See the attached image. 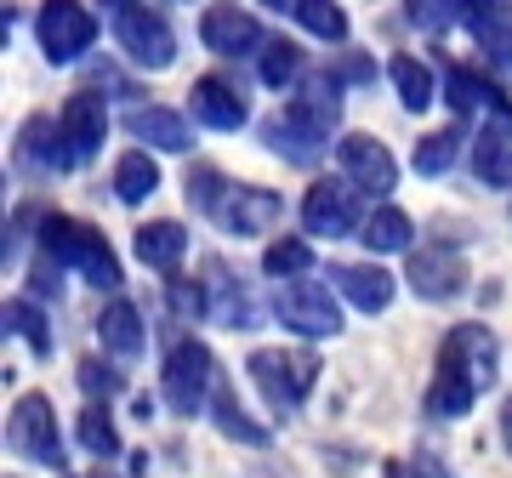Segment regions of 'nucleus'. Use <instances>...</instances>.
<instances>
[{
	"label": "nucleus",
	"instance_id": "nucleus-1",
	"mask_svg": "<svg viewBox=\"0 0 512 478\" xmlns=\"http://www.w3.org/2000/svg\"><path fill=\"white\" fill-rule=\"evenodd\" d=\"M336 120H342V86H336V74H308L291 92L285 114L268 120V148L296 160V166H308V160H319V148L330 143Z\"/></svg>",
	"mask_w": 512,
	"mask_h": 478
},
{
	"label": "nucleus",
	"instance_id": "nucleus-2",
	"mask_svg": "<svg viewBox=\"0 0 512 478\" xmlns=\"http://www.w3.org/2000/svg\"><path fill=\"white\" fill-rule=\"evenodd\" d=\"M40 257H52L57 268H74V274L97 285V291H120V262H114L109 239L97 234L92 222L74 217H46L40 222Z\"/></svg>",
	"mask_w": 512,
	"mask_h": 478
},
{
	"label": "nucleus",
	"instance_id": "nucleus-3",
	"mask_svg": "<svg viewBox=\"0 0 512 478\" xmlns=\"http://www.w3.org/2000/svg\"><path fill=\"white\" fill-rule=\"evenodd\" d=\"M245 370H251L256 393H262L279 416H291V410L308 399V387L319 382V353H308V348H256Z\"/></svg>",
	"mask_w": 512,
	"mask_h": 478
},
{
	"label": "nucleus",
	"instance_id": "nucleus-4",
	"mask_svg": "<svg viewBox=\"0 0 512 478\" xmlns=\"http://www.w3.org/2000/svg\"><path fill=\"white\" fill-rule=\"evenodd\" d=\"M211 393H217V359L205 342H177V348L165 353V370H160V399L177 416H200L211 410Z\"/></svg>",
	"mask_w": 512,
	"mask_h": 478
},
{
	"label": "nucleus",
	"instance_id": "nucleus-5",
	"mask_svg": "<svg viewBox=\"0 0 512 478\" xmlns=\"http://www.w3.org/2000/svg\"><path fill=\"white\" fill-rule=\"evenodd\" d=\"M6 444H12L23 461L57 467V473H63V461H69V444H63V427H57V410L46 405V393H23L18 405H12V416H6Z\"/></svg>",
	"mask_w": 512,
	"mask_h": 478
},
{
	"label": "nucleus",
	"instance_id": "nucleus-6",
	"mask_svg": "<svg viewBox=\"0 0 512 478\" xmlns=\"http://www.w3.org/2000/svg\"><path fill=\"white\" fill-rule=\"evenodd\" d=\"M365 205H359V188L348 177H319V183L302 194V228L313 239H342V234H359L365 228Z\"/></svg>",
	"mask_w": 512,
	"mask_h": 478
},
{
	"label": "nucleus",
	"instance_id": "nucleus-7",
	"mask_svg": "<svg viewBox=\"0 0 512 478\" xmlns=\"http://www.w3.org/2000/svg\"><path fill=\"white\" fill-rule=\"evenodd\" d=\"M274 313H279V325H285V331L308 336V342L342 331V302H336L330 285H319V279H291V285H279Z\"/></svg>",
	"mask_w": 512,
	"mask_h": 478
},
{
	"label": "nucleus",
	"instance_id": "nucleus-8",
	"mask_svg": "<svg viewBox=\"0 0 512 478\" xmlns=\"http://www.w3.org/2000/svg\"><path fill=\"white\" fill-rule=\"evenodd\" d=\"M35 40H40V52H46V63H74V57L92 52L97 18L80 0H46L35 18Z\"/></svg>",
	"mask_w": 512,
	"mask_h": 478
},
{
	"label": "nucleus",
	"instance_id": "nucleus-9",
	"mask_svg": "<svg viewBox=\"0 0 512 478\" xmlns=\"http://www.w3.org/2000/svg\"><path fill=\"white\" fill-rule=\"evenodd\" d=\"M336 171H342L359 194H370V200H387V194L399 188V160L387 154V143H376L365 131H353V137L336 143Z\"/></svg>",
	"mask_w": 512,
	"mask_h": 478
},
{
	"label": "nucleus",
	"instance_id": "nucleus-10",
	"mask_svg": "<svg viewBox=\"0 0 512 478\" xmlns=\"http://www.w3.org/2000/svg\"><path fill=\"white\" fill-rule=\"evenodd\" d=\"M217 228L234 239H256L268 234L279 217H285V200H279L274 188H256V183H228V194L217 200Z\"/></svg>",
	"mask_w": 512,
	"mask_h": 478
},
{
	"label": "nucleus",
	"instance_id": "nucleus-11",
	"mask_svg": "<svg viewBox=\"0 0 512 478\" xmlns=\"http://www.w3.org/2000/svg\"><path fill=\"white\" fill-rule=\"evenodd\" d=\"M114 40H120V52L137 63V69H171V57H177V35H171V23L160 12H148V6H131L114 18Z\"/></svg>",
	"mask_w": 512,
	"mask_h": 478
},
{
	"label": "nucleus",
	"instance_id": "nucleus-12",
	"mask_svg": "<svg viewBox=\"0 0 512 478\" xmlns=\"http://www.w3.org/2000/svg\"><path fill=\"white\" fill-rule=\"evenodd\" d=\"M439 359H450V365L484 393V387H495V370H501V342H495L490 325L467 319V325H456V331L439 342Z\"/></svg>",
	"mask_w": 512,
	"mask_h": 478
},
{
	"label": "nucleus",
	"instance_id": "nucleus-13",
	"mask_svg": "<svg viewBox=\"0 0 512 478\" xmlns=\"http://www.w3.org/2000/svg\"><path fill=\"white\" fill-rule=\"evenodd\" d=\"M404 279H410V291H416L421 302H450V296L467 291V262H461L450 245H421V251H410V262H404Z\"/></svg>",
	"mask_w": 512,
	"mask_h": 478
},
{
	"label": "nucleus",
	"instance_id": "nucleus-14",
	"mask_svg": "<svg viewBox=\"0 0 512 478\" xmlns=\"http://www.w3.org/2000/svg\"><path fill=\"white\" fill-rule=\"evenodd\" d=\"M200 40H205V52H217V57H245V52H262V46H268L262 29H256V18H251V12H239L234 0L205 6Z\"/></svg>",
	"mask_w": 512,
	"mask_h": 478
},
{
	"label": "nucleus",
	"instance_id": "nucleus-15",
	"mask_svg": "<svg viewBox=\"0 0 512 478\" xmlns=\"http://www.w3.org/2000/svg\"><path fill=\"white\" fill-rule=\"evenodd\" d=\"M188 114L211 131H239L251 120V103H245V92H239L228 74H205V80H194V92H188Z\"/></svg>",
	"mask_w": 512,
	"mask_h": 478
},
{
	"label": "nucleus",
	"instance_id": "nucleus-16",
	"mask_svg": "<svg viewBox=\"0 0 512 478\" xmlns=\"http://www.w3.org/2000/svg\"><path fill=\"white\" fill-rule=\"evenodd\" d=\"M57 126H63L69 160L74 166H86L97 148H103V137H109V109H103V97L97 92H74L69 103H63V114H57Z\"/></svg>",
	"mask_w": 512,
	"mask_h": 478
},
{
	"label": "nucleus",
	"instance_id": "nucleus-17",
	"mask_svg": "<svg viewBox=\"0 0 512 478\" xmlns=\"http://www.w3.org/2000/svg\"><path fill=\"white\" fill-rule=\"evenodd\" d=\"M330 285H336V296L359 313H387L393 308V291H399L382 262H336V268H330Z\"/></svg>",
	"mask_w": 512,
	"mask_h": 478
},
{
	"label": "nucleus",
	"instance_id": "nucleus-18",
	"mask_svg": "<svg viewBox=\"0 0 512 478\" xmlns=\"http://www.w3.org/2000/svg\"><path fill=\"white\" fill-rule=\"evenodd\" d=\"M97 342H103V353H109L114 365H131V359L143 353V342H148L143 313L131 308L126 296H114L109 308L97 313Z\"/></svg>",
	"mask_w": 512,
	"mask_h": 478
},
{
	"label": "nucleus",
	"instance_id": "nucleus-19",
	"mask_svg": "<svg viewBox=\"0 0 512 478\" xmlns=\"http://www.w3.org/2000/svg\"><path fill=\"white\" fill-rule=\"evenodd\" d=\"M473 177L490 188H512V120H484L473 137Z\"/></svg>",
	"mask_w": 512,
	"mask_h": 478
},
{
	"label": "nucleus",
	"instance_id": "nucleus-20",
	"mask_svg": "<svg viewBox=\"0 0 512 478\" xmlns=\"http://www.w3.org/2000/svg\"><path fill=\"white\" fill-rule=\"evenodd\" d=\"M205 274H211L205 279V313H211L217 325H228V331H251L256 325V302L245 296V285H239L228 268H217V262H211Z\"/></svg>",
	"mask_w": 512,
	"mask_h": 478
},
{
	"label": "nucleus",
	"instance_id": "nucleus-21",
	"mask_svg": "<svg viewBox=\"0 0 512 478\" xmlns=\"http://www.w3.org/2000/svg\"><path fill=\"white\" fill-rule=\"evenodd\" d=\"M131 137L148 148H160V154H188L194 148V131L177 109H160V103H148V109H131Z\"/></svg>",
	"mask_w": 512,
	"mask_h": 478
},
{
	"label": "nucleus",
	"instance_id": "nucleus-22",
	"mask_svg": "<svg viewBox=\"0 0 512 478\" xmlns=\"http://www.w3.org/2000/svg\"><path fill=\"white\" fill-rule=\"evenodd\" d=\"M131 245H137V262H143V268H154V274L171 279L177 262L188 257V228L183 222H143Z\"/></svg>",
	"mask_w": 512,
	"mask_h": 478
},
{
	"label": "nucleus",
	"instance_id": "nucleus-23",
	"mask_svg": "<svg viewBox=\"0 0 512 478\" xmlns=\"http://www.w3.org/2000/svg\"><path fill=\"white\" fill-rule=\"evenodd\" d=\"M18 160L29 171H69V143H63V126L57 120H46V114H35L29 126L18 131Z\"/></svg>",
	"mask_w": 512,
	"mask_h": 478
},
{
	"label": "nucleus",
	"instance_id": "nucleus-24",
	"mask_svg": "<svg viewBox=\"0 0 512 478\" xmlns=\"http://www.w3.org/2000/svg\"><path fill=\"white\" fill-rule=\"evenodd\" d=\"M444 97L456 114H478V109H495V120H512V103L501 97V86H490L478 69H450L444 74Z\"/></svg>",
	"mask_w": 512,
	"mask_h": 478
},
{
	"label": "nucleus",
	"instance_id": "nucleus-25",
	"mask_svg": "<svg viewBox=\"0 0 512 478\" xmlns=\"http://www.w3.org/2000/svg\"><path fill=\"white\" fill-rule=\"evenodd\" d=\"M387 80H393V92H399V103H404L410 114L433 109V97H439V80H433V69H427L421 57H410V52H399L393 63H387Z\"/></svg>",
	"mask_w": 512,
	"mask_h": 478
},
{
	"label": "nucleus",
	"instance_id": "nucleus-26",
	"mask_svg": "<svg viewBox=\"0 0 512 478\" xmlns=\"http://www.w3.org/2000/svg\"><path fill=\"white\" fill-rule=\"evenodd\" d=\"M359 239L370 245V257H387V251H410L416 228H410V217H404L399 205H376L365 217V228H359Z\"/></svg>",
	"mask_w": 512,
	"mask_h": 478
},
{
	"label": "nucleus",
	"instance_id": "nucleus-27",
	"mask_svg": "<svg viewBox=\"0 0 512 478\" xmlns=\"http://www.w3.org/2000/svg\"><path fill=\"white\" fill-rule=\"evenodd\" d=\"M154 188H160V166H154V154H148V148L120 154V166H114V194H120L126 205H143Z\"/></svg>",
	"mask_w": 512,
	"mask_h": 478
},
{
	"label": "nucleus",
	"instance_id": "nucleus-28",
	"mask_svg": "<svg viewBox=\"0 0 512 478\" xmlns=\"http://www.w3.org/2000/svg\"><path fill=\"white\" fill-rule=\"evenodd\" d=\"M211 422H217L228 439H239V444H268V427L251 422V416H245V405H239L222 382H217V393H211Z\"/></svg>",
	"mask_w": 512,
	"mask_h": 478
},
{
	"label": "nucleus",
	"instance_id": "nucleus-29",
	"mask_svg": "<svg viewBox=\"0 0 512 478\" xmlns=\"http://www.w3.org/2000/svg\"><path fill=\"white\" fill-rule=\"evenodd\" d=\"M74 439L86 444L97 461L120 456V427H114L109 405H86V410H80V422H74Z\"/></svg>",
	"mask_w": 512,
	"mask_h": 478
},
{
	"label": "nucleus",
	"instance_id": "nucleus-30",
	"mask_svg": "<svg viewBox=\"0 0 512 478\" xmlns=\"http://www.w3.org/2000/svg\"><path fill=\"white\" fill-rule=\"evenodd\" d=\"M456 154H461V126H444V131H427L410 160H416L421 177H444V171L456 166Z\"/></svg>",
	"mask_w": 512,
	"mask_h": 478
},
{
	"label": "nucleus",
	"instance_id": "nucleus-31",
	"mask_svg": "<svg viewBox=\"0 0 512 478\" xmlns=\"http://www.w3.org/2000/svg\"><path fill=\"white\" fill-rule=\"evenodd\" d=\"M262 268H268L279 285H291V279H308V268H313L308 239H274V245L262 251Z\"/></svg>",
	"mask_w": 512,
	"mask_h": 478
},
{
	"label": "nucleus",
	"instance_id": "nucleus-32",
	"mask_svg": "<svg viewBox=\"0 0 512 478\" xmlns=\"http://www.w3.org/2000/svg\"><path fill=\"white\" fill-rule=\"evenodd\" d=\"M6 336H23L35 353H52V331H46V308H35L29 296L6 302Z\"/></svg>",
	"mask_w": 512,
	"mask_h": 478
},
{
	"label": "nucleus",
	"instance_id": "nucleus-33",
	"mask_svg": "<svg viewBox=\"0 0 512 478\" xmlns=\"http://www.w3.org/2000/svg\"><path fill=\"white\" fill-rule=\"evenodd\" d=\"M256 74H262V86H291L296 74H302V52H296L291 40H268L262 52H256Z\"/></svg>",
	"mask_w": 512,
	"mask_h": 478
},
{
	"label": "nucleus",
	"instance_id": "nucleus-34",
	"mask_svg": "<svg viewBox=\"0 0 512 478\" xmlns=\"http://www.w3.org/2000/svg\"><path fill=\"white\" fill-rule=\"evenodd\" d=\"M296 23L319 40H348V12H342L336 0H302V6H296Z\"/></svg>",
	"mask_w": 512,
	"mask_h": 478
},
{
	"label": "nucleus",
	"instance_id": "nucleus-35",
	"mask_svg": "<svg viewBox=\"0 0 512 478\" xmlns=\"http://www.w3.org/2000/svg\"><path fill=\"white\" fill-rule=\"evenodd\" d=\"M74 376H80V387H86V399H92V405H109L114 393H126V376H120V365H103V359H86Z\"/></svg>",
	"mask_w": 512,
	"mask_h": 478
},
{
	"label": "nucleus",
	"instance_id": "nucleus-36",
	"mask_svg": "<svg viewBox=\"0 0 512 478\" xmlns=\"http://www.w3.org/2000/svg\"><path fill=\"white\" fill-rule=\"evenodd\" d=\"M473 40H478V52L490 57L495 69H507V63H512V6H507V12H501L495 23H490V29H478Z\"/></svg>",
	"mask_w": 512,
	"mask_h": 478
},
{
	"label": "nucleus",
	"instance_id": "nucleus-37",
	"mask_svg": "<svg viewBox=\"0 0 512 478\" xmlns=\"http://www.w3.org/2000/svg\"><path fill=\"white\" fill-rule=\"evenodd\" d=\"M404 12H410V23H416V29L444 35V29L456 23V0H404Z\"/></svg>",
	"mask_w": 512,
	"mask_h": 478
},
{
	"label": "nucleus",
	"instance_id": "nucleus-38",
	"mask_svg": "<svg viewBox=\"0 0 512 478\" xmlns=\"http://www.w3.org/2000/svg\"><path fill=\"white\" fill-rule=\"evenodd\" d=\"M222 194H228V183H222L211 166H194V171H188V205H194V211H205V217H211Z\"/></svg>",
	"mask_w": 512,
	"mask_h": 478
},
{
	"label": "nucleus",
	"instance_id": "nucleus-39",
	"mask_svg": "<svg viewBox=\"0 0 512 478\" xmlns=\"http://www.w3.org/2000/svg\"><path fill=\"white\" fill-rule=\"evenodd\" d=\"M387 478H456V473H450V467H444L439 456H427V450H421V456L387 461Z\"/></svg>",
	"mask_w": 512,
	"mask_h": 478
},
{
	"label": "nucleus",
	"instance_id": "nucleus-40",
	"mask_svg": "<svg viewBox=\"0 0 512 478\" xmlns=\"http://www.w3.org/2000/svg\"><path fill=\"white\" fill-rule=\"evenodd\" d=\"M501 12H507V0H456V18L467 23L473 35H478V29H490Z\"/></svg>",
	"mask_w": 512,
	"mask_h": 478
},
{
	"label": "nucleus",
	"instance_id": "nucleus-41",
	"mask_svg": "<svg viewBox=\"0 0 512 478\" xmlns=\"http://www.w3.org/2000/svg\"><path fill=\"white\" fill-rule=\"evenodd\" d=\"M370 74H376V69H370L365 57H348V63H342V74H336V80H370Z\"/></svg>",
	"mask_w": 512,
	"mask_h": 478
},
{
	"label": "nucleus",
	"instance_id": "nucleus-42",
	"mask_svg": "<svg viewBox=\"0 0 512 478\" xmlns=\"http://www.w3.org/2000/svg\"><path fill=\"white\" fill-rule=\"evenodd\" d=\"M501 444H507V456H512V393H507V405H501Z\"/></svg>",
	"mask_w": 512,
	"mask_h": 478
},
{
	"label": "nucleus",
	"instance_id": "nucleus-43",
	"mask_svg": "<svg viewBox=\"0 0 512 478\" xmlns=\"http://www.w3.org/2000/svg\"><path fill=\"white\" fill-rule=\"evenodd\" d=\"M262 6H268V12H296L302 0H262Z\"/></svg>",
	"mask_w": 512,
	"mask_h": 478
},
{
	"label": "nucleus",
	"instance_id": "nucleus-44",
	"mask_svg": "<svg viewBox=\"0 0 512 478\" xmlns=\"http://www.w3.org/2000/svg\"><path fill=\"white\" fill-rule=\"evenodd\" d=\"M103 6H114V18H120V12H131V6H137V0H103Z\"/></svg>",
	"mask_w": 512,
	"mask_h": 478
},
{
	"label": "nucleus",
	"instance_id": "nucleus-45",
	"mask_svg": "<svg viewBox=\"0 0 512 478\" xmlns=\"http://www.w3.org/2000/svg\"><path fill=\"white\" fill-rule=\"evenodd\" d=\"M69 478H114V473H103V467H92V473H69Z\"/></svg>",
	"mask_w": 512,
	"mask_h": 478
}]
</instances>
